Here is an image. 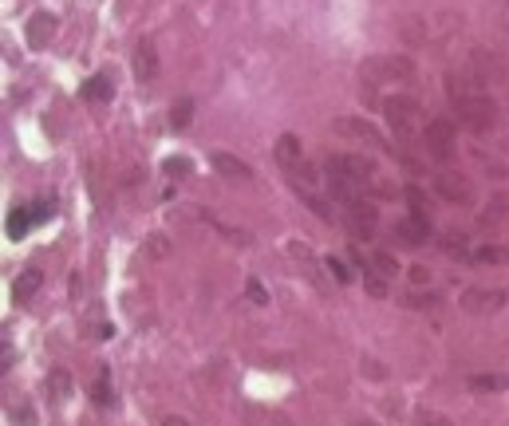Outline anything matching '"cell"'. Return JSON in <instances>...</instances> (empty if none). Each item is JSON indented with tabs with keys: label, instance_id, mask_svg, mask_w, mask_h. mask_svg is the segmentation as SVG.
<instances>
[{
	"label": "cell",
	"instance_id": "obj_1",
	"mask_svg": "<svg viewBox=\"0 0 509 426\" xmlns=\"http://www.w3.org/2000/svg\"><path fill=\"white\" fill-rule=\"evenodd\" d=\"M277 162L289 174V182L296 186V194H308V189L320 186V170L304 158V146H300L296 134H280L277 139Z\"/></svg>",
	"mask_w": 509,
	"mask_h": 426
},
{
	"label": "cell",
	"instance_id": "obj_2",
	"mask_svg": "<svg viewBox=\"0 0 509 426\" xmlns=\"http://www.w3.org/2000/svg\"><path fill=\"white\" fill-rule=\"evenodd\" d=\"M454 111H458V119L466 123L474 134H486V130L498 127V103H494V95H486V91H466V95H458Z\"/></svg>",
	"mask_w": 509,
	"mask_h": 426
},
{
	"label": "cell",
	"instance_id": "obj_3",
	"mask_svg": "<svg viewBox=\"0 0 509 426\" xmlns=\"http://www.w3.org/2000/svg\"><path fill=\"white\" fill-rule=\"evenodd\" d=\"M360 75L367 83H410L419 75L410 56H367L360 63Z\"/></svg>",
	"mask_w": 509,
	"mask_h": 426
},
{
	"label": "cell",
	"instance_id": "obj_4",
	"mask_svg": "<svg viewBox=\"0 0 509 426\" xmlns=\"http://www.w3.org/2000/svg\"><path fill=\"white\" fill-rule=\"evenodd\" d=\"M324 170H328V189L336 194L339 201H348V206H351V201H360V198H363V186H367V182H363L360 174H351L348 166H339L336 154L324 162Z\"/></svg>",
	"mask_w": 509,
	"mask_h": 426
},
{
	"label": "cell",
	"instance_id": "obj_5",
	"mask_svg": "<svg viewBox=\"0 0 509 426\" xmlns=\"http://www.w3.org/2000/svg\"><path fill=\"white\" fill-rule=\"evenodd\" d=\"M348 233L356 241H375V233H379V209H375V201L360 198L348 206Z\"/></svg>",
	"mask_w": 509,
	"mask_h": 426
},
{
	"label": "cell",
	"instance_id": "obj_6",
	"mask_svg": "<svg viewBox=\"0 0 509 426\" xmlns=\"http://www.w3.org/2000/svg\"><path fill=\"white\" fill-rule=\"evenodd\" d=\"M427 150H430V158L454 162V154H458V142H454V123H450V119H430V123H427Z\"/></svg>",
	"mask_w": 509,
	"mask_h": 426
},
{
	"label": "cell",
	"instance_id": "obj_7",
	"mask_svg": "<svg viewBox=\"0 0 509 426\" xmlns=\"http://www.w3.org/2000/svg\"><path fill=\"white\" fill-rule=\"evenodd\" d=\"M379 111H383V119H387L395 130H407L415 119H422L419 99H410V95H383V99H379Z\"/></svg>",
	"mask_w": 509,
	"mask_h": 426
},
{
	"label": "cell",
	"instance_id": "obj_8",
	"mask_svg": "<svg viewBox=\"0 0 509 426\" xmlns=\"http://www.w3.org/2000/svg\"><path fill=\"white\" fill-rule=\"evenodd\" d=\"M458 304L470 316H489V312L505 308V292H501V288H466Z\"/></svg>",
	"mask_w": 509,
	"mask_h": 426
},
{
	"label": "cell",
	"instance_id": "obj_9",
	"mask_svg": "<svg viewBox=\"0 0 509 426\" xmlns=\"http://www.w3.org/2000/svg\"><path fill=\"white\" fill-rule=\"evenodd\" d=\"M395 237H399L403 245H427V241L434 237L430 213H410V218H403L399 225H395Z\"/></svg>",
	"mask_w": 509,
	"mask_h": 426
},
{
	"label": "cell",
	"instance_id": "obj_10",
	"mask_svg": "<svg viewBox=\"0 0 509 426\" xmlns=\"http://www.w3.org/2000/svg\"><path fill=\"white\" fill-rule=\"evenodd\" d=\"M284 249H289V257L296 261L300 268H304V277H308L312 284H316V288H328V280H324V272H320V261H316V253H312V249H308V241L292 237V241H289V245H284Z\"/></svg>",
	"mask_w": 509,
	"mask_h": 426
},
{
	"label": "cell",
	"instance_id": "obj_11",
	"mask_svg": "<svg viewBox=\"0 0 509 426\" xmlns=\"http://www.w3.org/2000/svg\"><path fill=\"white\" fill-rule=\"evenodd\" d=\"M134 75H139L142 83L158 75V44L150 40V36H142L139 48H134Z\"/></svg>",
	"mask_w": 509,
	"mask_h": 426
},
{
	"label": "cell",
	"instance_id": "obj_12",
	"mask_svg": "<svg viewBox=\"0 0 509 426\" xmlns=\"http://www.w3.org/2000/svg\"><path fill=\"white\" fill-rule=\"evenodd\" d=\"M434 194H439L442 201H454V206H466L470 201V186L462 174H439V178H434Z\"/></svg>",
	"mask_w": 509,
	"mask_h": 426
},
{
	"label": "cell",
	"instance_id": "obj_13",
	"mask_svg": "<svg viewBox=\"0 0 509 426\" xmlns=\"http://www.w3.org/2000/svg\"><path fill=\"white\" fill-rule=\"evenodd\" d=\"M56 40V16L51 12H36L28 20V44L32 48H48Z\"/></svg>",
	"mask_w": 509,
	"mask_h": 426
},
{
	"label": "cell",
	"instance_id": "obj_14",
	"mask_svg": "<svg viewBox=\"0 0 509 426\" xmlns=\"http://www.w3.org/2000/svg\"><path fill=\"white\" fill-rule=\"evenodd\" d=\"M336 130H339V134H348V139H363L367 146H375V150L383 146L379 130L371 127V123H363V119H336ZM383 150H387V146H383Z\"/></svg>",
	"mask_w": 509,
	"mask_h": 426
},
{
	"label": "cell",
	"instance_id": "obj_15",
	"mask_svg": "<svg viewBox=\"0 0 509 426\" xmlns=\"http://www.w3.org/2000/svg\"><path fill=\"white\" fill-rule=\"evenodd\" d=\"M40 288H44V272L40 268H24L20 277L12 280V300H16V304H28Z\"/></svg>",
	"mask_w": 509,
	"mask_h": 426
},
{
	"label": "cell",
	"instance_id": "obj_16",
	"mask_svg": "<svg viewBox=\"0 0 509 426\" xmlns=\"http://www.w3.org/2000/svg\"><path fill=\"white\" fill-rule=\"evenodd\" d=\"M213 170H218V174H225V178H233V182H249V178H253V166H249V162H241L237 154H225V150H218V154H213Z\"/></svg>",
	"mask_w": 509,
	"mask_h": 426
},
{
	"label": "cell",
	"instance_id": "obj_17",
	"mask_svg": "<svg viewBox=\"0 0 509 426\" xmlns=\"http://www.w3.org/2000/svg\"><path fill=\"white\" fill-rule=\"evenodd\" d=\"M470 391L478 395H494V391H509V371H482V375H470L466 379Z\"/></svg>",
	"mask_w": 509,
	"mask_h": 426
},
{
	"label": "cell",
	"instance_id": "obj_18",
	"mask_svg": "<svg viewBox=\"0 0 509 426\" xmlns=\"http://www.w3.org/2000/svg\"><path fill=\"white\" fill-rule=\"evenodd\" d=\"M71 387H75V379H71L68 367H51V371H48V399H51V403H68Z\"/></svg>",
	"mask_w": 509,
	"mask_h": 426
},
{
	"label": "cell",
	"instance_id": "obj_19",
	"mask_svg": "<svg viewBox=\"0 0 509 426\" xmlns=\"http://www.w3.org/2000/svg\"><path fill=\"white\" fill-rule=\"evenodd\" d=\"M32 225H36V209L32 206H16L8 213V237L12 241H24V233H28Z\"/></svg>",
	"mask_w": 509,
	"mask_h": 426
},
{
	"label": "cell",
	"instance_id": "obj_20",
	"mask_svg": "<svg viewBox=\"0 0 509 426\" xmlns=\"http://www.w3.org/2000/svg\"><path fill=\"white\" fill-rule=\"evenodd\" d=\"M87 103H111V95H115V87H111V80L107 75H91L87 83H83V91H80Z\"/></svg>",
	"mask_w": 509,
	"mask_h": 426
},
{
	"label": "cell",
	"instance_id": "obj_21",
	"mask_svg": "<svg viewBox=\"0 0 509 426\" xmlns=\"http://www.w3.org/2000/svg\"><path fill=\"white\" fill-rule=\"evenodd\" d=\"M505 209H509V194H494V198H489V206H486V213H482V221H478V225H482V229H494V225H501V221H505Z\"/></svg>",
	"mask_w": 509,
	"mask_h": 426
},
{
	"label": "cell",
	"instance_id": "obj_22",
	"mask_svg": "<svg viewBox=\"0 0 509 426\" xmlns=\"http://www.w3.org/2000/svg\"><path fill=\"white\" fill-rule=\"evenodd\" d=\"M336 158H339V166H348L351 174H360L363 182H371V178H375V162H371V158H363V154H356V150H351V154H336Z\"/></svg>",
	"mask_w": 509,
	"mask_h": 426
},
{
	"label": "cell",
	"instance_id": "obj_23",
	"mask_svg": "<svg viewBox=\"0 0 509 426\" xmlns=\"http://www.w3.org/2000/svg\"><path fill=\"white\" fill-rule=\"evenodd\" d=\"M474 265H505L509 261V245H482V249H474Z\"/></svg>",
	"mask_w": 509,
	"mask_h": 426
},
{
	"label": "cell",
	"instance_id": "obj_24",
	"mask_svg": "<svg viewBox=\"0 0 509 426\" xmlns=\"http://www.w3.org/2000/svg\"><path fill=\"white\" fill-rule=\"evenodd\" d=\"M91 399H95V406H111V403H115V391H111V371H107V367H99V379H95V387H91Z\"/></svg>",
	"mask_w": 509,
	"mask_h": 426
},
{
	"label": "cell",
	"instance_id": "obj_25",
	"mask_svg": "<svg viewBox=\"0 0 509 426\" xmlns=\"http://www.w3.org/2000/svg\"><path fill=\"white\" fill-rule=\"evenodd\" d=\"M162 174H166V178H190L194 174V158H182V154H174V158H166L162 162Z\"/></svg>",
	"mask_w": 509,
	"mask_h": 426
},
{
	"label": "cell",
	"instance_id": "obj_26",
	"mask_svg": "<svg viewBox=\"0 0 509 426\" xmlns=\"http://www.w3.org/2000/svg\"><path fill=\"white\" fill-rule=\"evenodd\" d=\"M434 304H439V292H407L403 296V308H410V312H430Z\"/></svg>",
	"mask_w": 509,
	"mask_h": 426
},
{
	"label": "cell",
	"instance_id": "obj_27",
	"mask_svg": "<svg viewBox=\"0 0 509 426\" xmlns=\"http://www.w3.org/2000/svg\"><path fill=\"white\" fill-rule=\"evenodd\" d=\"M439 249H442V253H450V257H458V261H470V257H474V253L466 249V237H462V233H446Z\"/></svg>",
	"mask_w": 509,
	"mask_h": 426
},
{
	"label": "cell",
	"instance_id": "obj_28",
	"mask_svg": "<svg viewBox=\"0 0 509 426\" xmlns=\"http://www.w3.org/2000/svg\"><path fill=\"white\" fill-rule=\"evenodd\" d=\"M415 426H454L442 411H430V406H419L415 411Z\"/></svg>",
	"mask_w": 509,
	"mask_h": 426
},
{
	"label": "cell",
	"instance_id": "obj_29",
	"mask_svg": "<svg viewBox=\"0 0 509 426\" xmlns=\"http://www.w3.org/2000/svg\"><path fill=\"white\" fill-rule=\"evenodd\" d=\"M371 268H375V272H383V277H399V261L391 257V253H375V257H371Z\"/></svg>",
	"mask_w": 509,
	"mask_h": 426
},
{
	"label": "cell",
	"instance_id": "obj_30",
	"mask_svg": "<svg viewBox=\"0 0 509 426\" xmlns=\"http://www.w3.org/2000/svg\"><path fill=\"white\" fill-rule=\"evenodd\" d=\"M190 115H194V99L190 95H186V99H178L174 103V111H170V123H174V127H186V123H190Z\"/></svg>",
	"mask_w": 509,
	"mask_h": 426
},
{
	"label": "cell",
	"instance_id": "obj_31",
	"mask_svg": "<svg viewBox=\"0 0 509 426\" xmlns=\"http://www.w3.org/2000/svg\"><path fill=\"white\" fill-rule=\"evenodd\" d=\"M363 284H367V292H371V296H375V300H383V296H387V280H379V272H375V268H363Z\"/></svg>",
	"mask_w": 509,
	"mask_h": 426
},
{
	"label": "cell",
	"instance_id": "obj_32",
	"mask_svg": "<svg viewBox=\"0 0 509 426\" xmlns=\"http://www.w3.org/2000/svg\"><path fill=\"white\" fill-rule=\"evenodd\" d=\"M245 292H249V300H253V304H260V308L269 304V288L260 284L257 277H249V280H245Z\"/></svg>",
	"mask_w": 509,
	"mask_h": 426
},
{
	"label": "cell",
	"instance_id": "obj_33",
	"mask_svg": "<svg viewBox=\"0 0 509 426\" xmlns=\"http://www.w3.org/2000/svg\"><path fill=\"white\" fill-rule=\"evenodd\" d=\"M407 206H410V213H430L427 194H422V189H415V186H407Z\"/></svg>",
	"mask_w": 509,
	"mask_h": 426
},
{
	"label": "cell",
	"instance_id": "obj_34",
	"mask_svg": "<svg viewBox=\"0 0 509 426\" xmlns=\"http://www.w3.org/2000/svg\"><path fill=\"white\" fill-rule=\"evenodd\" d=\"M146 253H150V257H170V241L162 237V233H150V237H146Z\"/></svg>",
	"mask_w": 509,
	"mask_h": 426
},
{
	"label": "cell",
	"instance_id": "obj_35",
	"mask_svg": "<svg viewBox=\"0 0 509 426\" xmlns=\"http://www.w3.org/2000/svg\"><path fill=\"white\" fill-rule=\"evenodd\" d=\"M324 265H328V272H332V280H336V284H348V280H351L348 265H344V261H339V257H328V261H324Z\"/></svg>",
	"mask_w": 509,
	"mask_h": 426
},
{
	"label": "cell",
	"instance_id": "obj_36",
	"mask_svg": "<svg viewBox=\"0 0 509 426\" xmlns=\"http://www.w3.org/2000/svg\"><path fill=\"white\" fill-rule=\"evenodd\" d=\"M407 280H410L415 288H427V284H430V268H422V265L407 268Z\"/></svg>",
	"mask_w": 509,
	"mask_h": 426
},
{
	"label": "cell",
	"instance_id": "obj_37",
	"mask_svg": "<svg viewBox=\"0 0 509 426\" xmlns=\"http://www.w3.org/2000/svg\"><path fill=\"white\" fill-rule=\"evenodd\" d=\"M363 367H367V375H371V379H387V367H383V363H375V359H367Z\"/></svg>",
	"mask_w": 509,
	"mask_h": 426
},
{
	"label": "cell",
	"instance_id": "obj_38",
	"mask_svg": "<svg viewBox=\"0 0 509 426\" xmlns=\"http://www.w3.org/2000/svg\"><path fill=\"white\" fill-rule=\"evenodd\" d=\"M162 426H190V422H186L182 415H166V418H162Z\"/></svg>",
	"mask_w": 509,
	"mask_h": 426
},
{
	"label": "cell",
	"instance_id": "obj_39",
	"mask_svg": "<svg viewBox=\"0 0 509 426\" xmlns=\"http://www.w3.org/2000/svg\"><path fill=\"white\" fill-rule=\"evenodd\" d=\"M351 426H379V422H371V418H360V422H351Z\"/></svg>",
	"mask_w": 509,
	"mask_h": 426
}]
</instances>
